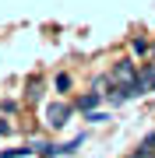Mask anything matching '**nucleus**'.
Masks as SVG:
<instances>
[{
  "instance_id": "7",
  "label": "nucleus",
  "mask_w": 155,
  "mask_h": 158,
  "mask_svg": "<svg viewBox=\"0 0 155 158\" xmlns=\"http://www.w3.org/2000/svg\"><path fill=\"white\" fill-rule=\"evenodd\" d=\"M131 158H155V148L141 144V148H134V151H131Z\"/></svg>"
},
{
  "instance_id": "8",
  "label": "nucleus",
  "mask_w": 155,
  "mask_h": 158,
  "mask_svg": "<svg viewBox=\"0 0 155 158\" xmlns=\"http://www.w3.org/2000/svg\"><path fill=\"white\" fill-rule=\"evenodd\" d=\"M53 85H57V91H71V77H67V74H57Z\"/></svg>"
},
{
  "instance_id": "4",
  "label": "nucleus",
  "mask_w": 155,
  "mask_h": 158,
  "mask_svg": "<svg viewBox=\"0 0 155 158\" xmlns=\"http://www.w3.org/2000/svg\"><path fill=\"white\" fill-rule=\"evenodd\" d=\"M99 98H102V95H95V91H88V95H81V98L74 102V106L81 109V113H88V109H95V106H99Z\"/></svg>"
},
{
  "instance_id": "2",
  "label": "nucleus",
  "mask_w": 155,
  "mask_h": 158,
  "mask_svg": "<svg viewBox=\"0 0 155 158\" xmlns=\"http://www.w3.org/2000/svg\"><path fill=\"white\" fill-rule=\"evenodd\" d=\"M71 113H74L71 102H53V106H46V123H50L53 130H60V127L71 119Z\"/></svg>"
},
{
  "instance_id": "5",
  "label": "nucleus",
  "mask_w": 155,
  "mask_h": 158,
  "mask_svg": "<svg viewBox=\"0 0 155 158\" xmlns=\"http://www.w3.org/2000/svg\"><path fill=\"white\" fill-rule=\"evenodd\" d=\"M109 88H113L109 74H102V77H95V81H92V91H95V95H109Z\"/></svg>"
},
{
  "instance_id": "3",
  "label": "nucleus",
  "mask_w": 155,
  "mask_h": 158,
  "mask_svg": "<svg viewBox=\"0 0 155 158\" xmlns=\"http://www.w3.org/2000/svg\"><path fill=\"white\" fill-rule=\"evenodd\" d=\"M138 91L144 95V91H155V63H148V67L138 70Z\"/></svg>"
},
{
  "instance_id": "9",
  "label": "nucleus",
  "mask_w": 155,
  "mask_h": 158,
  "mask_svg": "<svg viewBox=\"0 0 155 158\" xmlns=\"http://www.w3.org/2000/svg\"><path fill=\"white\" fill-rule=\"evenodd\" d=\"M144 144H148V148H155V130H152V134H148V141H144Z\"/></svg>"
},
{
  "instance_id": "6",
  "label": "nucleus",
  "mask_w": 155,
  "mask_h": 158,
  "mask_svg": "<svg viewBox=\"0 0 155 158\" xmlns=\"http://www.w3.org/2000/svg\"><path fill=\"white\" fill-rule=\"evenodd\" d=\"M21 155H32V144H25V148H7V151H0V158H21Z\"/></svg>"
},
{
  "instance_id": "10",
  "label": "nucleus",
  "mask_w": 155,
  "mask_h": 158,
  "mask_svg": "<svg viewBox=\"0 0 155 158\" xmlns=\"http://www.w3.org/2000/svg\"><path fill=\"white\" fill-rule=\"evenodd\" d=\"M148 53H152V60H155V42H152V49H148Z\"/></svg>"
},
{
  "instance_id": "1",
  "label": "nucleus",
  "mask_w": 155,
  "mask_h": 158,
  "mask_svg": "<svg viewBox=\"0 0 155 158\" xmlns=\"http://www.w3.org/2000/svg\"><path fill=\"white\" fill-rule=\"evenodd\" d=\"M109 81H113V88H138V67H134V60H120L113 70H109Z\"/></svg>"
}]
</instances>
